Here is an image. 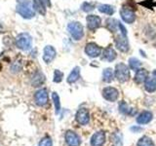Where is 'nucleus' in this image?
<instances>
[{
    "label": "nucleus",
    "instance_id": "obj_1",
    "mask_svg": "<svg viewBox=\"0 0 156 146\" xmlns=\"http://www.w3.org/2000/svg\"><path fill=\"white\" fill-rule=\"evenodd\" d=\"M17 12L23 19H32L35 16V11L31 3L27 0H20L17 5Z\"/></svg>",
    "mask_w": 156,
    "mask_h": 146
},
{
    "label": "nucleus",
    "instance_id": "obj_2",
    "mask_svg": "<svg viewBox=\"0 0 156 146\" xmlns=\"http://www.w3.org/2000/svg\"><path fill=\"white\" fill-rule=\"evenodd\" d=\"M114 77L120 83H125L130 78V69L124 62H119L116 64L114 70Z\"/></svg>",
    "mask_w": 156,
    "mask_h": 146
},
{
    "label": "nucleus",
    "instance_id": "obj_3",
    "mask_svg": "<svg viewBox=\"0 0 156 146\" xmlns=\"http://www.w3.org/2000/svg\"><path fill=\"white\" fill-rule=\"evenodd\" d=\"M67 30L70 36L76 41H79L84 36V28L79 22H70L67 24Z\"/></svg>",
    "mask_w": 156,
    "mask_h": 146
},
{
    "label": "nucleus",
    "instance_id": "obj_4",
    "mask_svg": "<svg viewBox=\"0 0 156 146\" xmlns=\"http://www.w3.org/2000/svg\"><path fill=\"white\" fill-rule=\"evenodd\" d=\"M16 45L22 51H27L31 48L32 45V38L27 32L20 33L16 37Z\"/></svg>",
    "mask_w": 156,
    "mask_h": 146
},
{
    "label": "nucleus",
    "instance_id": "obj_5",
    "mask_svg": "<svg viewBox=\"0 0 156 146\" xmlns=\"http://www.w3.org/2000/svg\"><path fill=\"white\" fill-rule=\"evenodd\" d=\"M102 97L109 102H114L119 99V91L114 87H106L102 90Z\"/></svg>",
    "mask_w": 156,
    "mask_h": 146
},
{
    "label": "nucleus",
    "instance_id": "obj_6",
    "mask_svg": "<svg viewBox=\"0 0 156 146\" xmlns=\"http://www.w3.org/2000/svg\"><path fill=\"white\" fill-rule=\"evenodd\" d=\"M102 49L96 44L95 42H89L86 44L85 47V54L90 57H98L101 55Z\"/></svg>",
    "mask_w": 156,
    "mask_h": 146
},
{
    "label": "nucleus",
    "instance_id": "obj_7",
    "mask_svg": "<svg viewBox=\"0 0 156 146\" xmlns=\"http://www.w3.org/2000/svg\"><path fill=\"white\" fill-rule=\"evenodd\" d=\"M121 19L127 23H133L136 21V14L134 10L129 6H123L120 10Z\"/></svg>",
    "mask_w": 156,
    "mask_h": 146
},
{
    "label": "nucleus",
    "instance_id": "obj_8",
    "mask_svg": "<svg viewBox=\"0 0 156 146\" xmlns=\"http://www.w3.org/2000/svg\"><path fill=\"white\" fill-rule=\"evenodd\" d=\"M65 140L67 146H80L81 138L75 131L67 130L65 134Z\"/></svg>",
    "mask_w": 156,
    "mask_h": 146
},
{
    "label": "nucleus",
    "instance_id": "obj_9",
    "mask_svg": "<svg viewBox=\"0 0 156 146\" xmlns=\"http://www.w3.org/2000/svg\"><path fill=\"white\" fill-rule=\"evenodd\" d=\"M75 119L77 121L78 124H80L82 126H85L88 125L90 121V113H89V110L87 108H79L78 111L76 112V115H75Z\"/></svg>",
    "mask_w": 156,
    "mask_h": 146
},
{
    "label": "nucleus",
    "instance_id": "obj_10",
    "mask_svg": "<svg viewBox=\"0 0 156 146\" xmlns=\"http://www.w3.org/2000/svg\"><path fill=\"white\" fill-rule=\"evenodd\" d=\"M34 100H35V103L38 106H45L49 100L48 91L46 89L38 90L34 95Z\"/></svg>",
    "mask_w": 156,
    "mask_h": 146
},
{
    "label": "nucleus",
    "instance_id": "obj_11",
    "mask_svg": "<svg viewBox=\"0 0 156 146\" xmlns=\"http://www.w3.org/2000/svg\"><path fill=\"white\" fill-rule=\"evenodd\" d=\"M87 27L89 30L94 31L101 26V19L97 15H89L86 18Z\"/></svg>",
    "mask_w": 156,
    "mask_h": 146
},
{
    "label": "nucleus",
    "instance_id": "obj_12",
    "mask_svg": "<svg viewBox=\"0 0 156 146\" xmlns=\"http://www.w3.org/2000/svg\"><path fill=\"white\" fill-rule=\"evenodd\" d=\"M57 56L56 49L51 45H47L43 51V61L46 63H51Z\"/></svg>",
    "mask_w": 156,
    "mask_h": 146
},
{
    "label": "nucleus",
    "instance_id": "obj_13",
    "mask_svg": "<svg viewBox=\"0 0 156 146\" xmlns=\"http://www.w3.org/2000/svg\"><path fill=\"white\" fill-rule=\"evenodd\" d=\"M115 46L122 53H127L130 49L128 39H127V37L122 36L121 34L115 38Z\"/></svg>",
    "mask_w": 156,
    "mask_h": 146
},
{
    "label": "nucleus",
    "instance_id": "obj_14",
    "mask_svg": "<svg viewBox=\"0 0 156 146\" xmlns=\"http://www.w3.org/2000/svg\"><path fill=\"white\" fill-rule=\"evenodd\" d=\"M91 146H104L105 142V133L104 130H100L93 134L91 137Z\"/></svg>",
    "mask_w": 156,
    "mask_h": 146
},
{
    "label": "nucleus",
    "instance_id": "obj_15",
    "mask_svg": "<svg viewBox=\"0 0 156 146\" xmlns=\"http://www.w3.org/2000/svg\"><path fill=\"white\" fill-rule=\"evenodd\" d=\"M116 57H117V54L111 46H108L105 49H104V51L101 53V60L108 61V62L113 61L116 58Z\"/></svg>",
    "mask_w": 156,
    "mask_h": 146
},
{
    "label": "nucleus",
    "instance_id": "obj_16",
    "mask_svg": "<svg viewBox=\"0 0 156 146\" xmlns=\"http://www.w3.org/2000/svg\"><path fill=\"white\" fill-rule=\"evenodd\" d=\"M153 118V115L150 111L148 110H144L141 113H140V115L136 117V123L140 125H146L151 122Z\"/></svg>",
    "mask_w": 156,
    "mask_h": 146
},
{
    "label": "nucleus",
    "instance_id": "obj_17",
    "mask_svg": "<svg viewBox=\"0 0 156 146\" xmlns=\"http://www.w3.org/2000/svg\"><path fill=\"white\" fill-rule=\"evenodd\" d=\"M147 77H148V72L145 69H144V68H139V69L136 71L134 81L136 83V84H143V83H144V81L146 80Z\"/></svg>",
    "mask_w": 156,
    "mask_h": 146
},
{
    "label": "nucleus",
    "instance_id": "obj_18",
    "mask_svg": "<svg viewBox=\"0 0 156 146\" xmlns=\"http://www.w3.org/2000/svg\"><path fill=\"white\" fill-rule=\"evenodd\" d=\"M44 81H45V76L44 74L41 72V71H37L35 72L34 74L31 76V79H30V82H31V85L33 87H39L40 85H42Z\"/></svg>",
    "mask_w": 156,
    "mask_h": 146
},
{
    "label": "nucleus",
    "instance_id": "obj_19",
    "mask_svg": "<svg viewBox=\"0 0 156 146\" xmlns=\"http://www.w3.org/2000/svg\"><path fill=\"white\" fill-rule=\"evenodd\" d=\"M118 108L119 111L121 112L122 114H125V115H129V116H133L136 114V110L135 108H131V107L127 104V102L125 101H120L119 102V105H118Z\"/></svg>",
    "mask_w": 156,
    "mask_h": 146
},
{
    "label": "nucleus",
    "instance_id": "obj_20",
    "mask_svg": "<svg viewBox=\"0 0 156 146\" xmlns=\"http://www.w3.org/2000/svg\"><path fill=\"white\" fill-rule=\"evenodd\" d=\"M45 3L43 2V0H32V7L34 11L38 12L42 16H45L46 14V6Z\"/></svg>",
    "mask_w": 156,
    "mask_h": 146
},
{
    "label": "nucleus",
    "instance_id": "obj_21",
    "mask_svg": "<svg viewBox=\"0 0 156 146\" xmlns=\"http://www.w3.org/2000/svg\"><path fill=\"white\" fill-rule=\"evenodd\" d=\"M144 84L145 91L149 92V94L154 92L156 91V81L154 79V77H147Z\"/></svg>",
    "mask_w": 156,
    "mask_h": 146
},
{
    "label": "nucleus",
    "instance_id": "obj_22",
    "mask_svg": "<svg viewBox=\"0 0 156 146\" xmlns=\"http://www.w3.org/2000/svg\"><path fill=\"white\" fill-rule=\"evenodd\" d=\"M79 78H80V67L75 66L72 69V71L69 73V75H68L66 81H67L68 84H73V83H75L78 79H79Z\"/></svg>",
    "mask_w": 156,
    "mask_h": 146
},
{
    "label": "nucleus",
    "instance_id": "obj_23",
    "mask_svg": "<svg viewBox=\"0 0 156 146\" xmlns=\"http://www.w3.org/2000/svg\"><path fill=\"white\" fill-rule=\"evenodd\" d=\"M98 9H99V11L101 13L108 15V16H112L115 12V8L113 6H111V5H108V4H101L98 7Z\"/></svg>",
    "mask_w": 156,
    "mask_h": 146
},
{
    "label": "nucleus",
    "instance_id": "obj_24",
    "mask_svg": "<svg viewBox=\"0 0 156 146\" xmlns=\"http://www.w3.org/2000/svg\"><path fill=\"white\" fill-rule=\"evenodd\" d=\"M114 79V73L111 68H105L102 71V81L105 83H110Z\"/></svg>",
    "mask_w": 156,
    "mask_h": 146
},
{
    "label": "nucleus",
    "instance_id": "obj_25",
    "mask_svg": "<svg viewBox=\"0 0 156 146\" xmlns=\"http://www.w3.org/2000/svg\"><path fill=\"white\" fill-rule=\"evenodd\" d=\"M118 23H119L118 21H116L115 19H111V18L107 19L106 21H105L106 27L108 28L110 31H112V32L117 31V29H118Z\"/></svg>",
    "mask_w": 156,
    "mask_h": 146
},
{
    "label": "nucleus",
    "instance_id": "obj_26",
    "mask_svg": "<svg viewBox=\"0 0 156 146\" xmlns=\"http://www.w3.org/2000/svg\"><path fill=\"white\" fill-rule=\"evenodd\" d=\"M128 62H129V67L131 68L132 70H135V71H136V70H138L139 68H140V66H141V62H140V61L139 60V58L135 57H130Z\"/></svg>",
    "mask_w": 156,
    "mask_h": 146
},
{
    "label": "nucleus",
    "instance_id": "obj_27",
    "mask_svg": "<svg viewBox=\"0 0 156 146\" xmlns=\"http://www.w3.org/2000/svg\"><path fill=\"white\" fill-rule=\"evenodd\" d=\"M136 146H154V143L150 137L144 135L139 139L138 143H136Z\"/></svg>",
    "mask_w": 156,
    "mask_h": 146
},
{
    "label": "nucleus",
    "instance_id": "obj_28",
    "mask_svg": "<svg viewBox=\"0 0 156 146\" xmlns=\"http://www.w3.org/2000/svg\"><path fill=\"white\" fill-rule=\"evenodd\" d=\"M52 99L54 105H55V110H56V114H58L61 111V101H60V96L57 94L56 92H54L52 94Z\"/></svg>",
    "mask_w": 156,
    "mask_h": 146
},
{
    "label": "nucleus",
    "instance_id": "obj_29",
    "mask_svg": "<svg viewBox=\"0 0 156 146\" xmlns=\"http://www.w3.org/2000/svg\"><path fill=\"white\" fill-rule=\"evenodd\" d=\"M94 9H95V5L94 3H91V2H84L81 6V10L83 12H86V13L92 12Z\"/></svg>",
    "mask_w": 156,
    "mask_h": 146
},
{
    "label": "nucleus",
    "instance_id": "obj_30",
    "mask_svg": "<svg viewBox=\"0 0 156 146\" xmlns=\"http://www.w3.org/2000/svg\"><path fill=\"white\" fill-rule=\"evenodd\" d=\"M62 78H63V73L58 70V69H56L54 71V79L53 81L55 83H61L62 81Z\"/></svg>",
    "mask_w": 156,
    "mask_h": 146
},
{
    "label": "nucleus",
    "instance_id": "obj_31",
    "mask_svg": "<svg viewBox=\"0 0 156 146\" xmlns=\"http://www.w3.org/2000/svg\"><path fill=\"white\" fill-rule=\"evenodd\" d=\"M52 145H53L52 139H51V137H49V136L43 137L40 140V142L38 143V146H52Z\"/></svg>",
    "mask_w": 156,
    "mask_h": 146
},
{
    "label": "nucleus",
    "instance_id": "obj_32",
    "mask_svg": "<svg viewBox=\"0 0 156 146\" xmlns=\"http://www.w3.org/2000/svg\"><path fill=\"white\" fill-rule=\"evenodd\" d=\"M22 70V63L20 61H15L11 65V71L13 73H18Z\"/></svg>",
    "mask_w": 156,
    "mask_h": 146
},
{
    "label": "nucleus",
    "instance_id": "obj_33",
    "mask_svg": "<svg viewBox=\"0 0 156 146\" xmlns=\"http://www.w3.org/2000/svg\"><path fill=\"white\" fill-rule=\"evenodd\" d=\"M118 29H119V31H120V34L122 36H124V37H127V29L125 28V26L122 24L120 22L118 23Z\"/></svg>",
    "mask_w": 156,
    "mask_h": 146
},
{
    "label": "nucleus",
    "instance_id": "obj_34",
    "mask_svg": "<svg viewBox=\"0 0 156 146\" xmlns=\"http://www.w3.org/2000/svg\"><path fill=\"white\" fill-rule=\"evenodd\" d=\"M43 2L45 3L48 7H50V6H51V0H43Z\"/></svg>",
    "mask_w": 156,
    "mask_h": 146
},
{
    "label": "nucleus",
    "instance_id": "obj_35",
    "mask_svg": "<svg viewBox=\"0 0 156 146\" xmlns=\"http://www.w3.org/2000/svg\"><path fill=\"white\" fill-rule=\"evenodd\" d=\"M131 130H140L141 129L140 128H138V127H136V128H135V127H133V128H131Z\"/></svg>",
    "mask_w": 156,
    "mask_h": 146
},
{
    "label": "nucleus",
    "instance_id": "obj_36",
    "mask_svg": "<svg viewBox=\"0 0 156 146\" xmlns=\"http://www.w3.org/2000/svg\"><path fill=\"white\" fill-rule=\"evenodd\" d=\"M152 75H153L154 79H155V81H156V70H154V71L152 72Z\"/></svg>",
    "mask_w": 156,
    "mask_h": 146
},
{
    "label": "nucleus",
    "instance_id": "obj_37",
    "mask_svg": "<svg viewBox=\"0 0 156 146\" xmlns=\"http://www.w3.org/2000/svg\"><path fill=\"white\" fill-rule=\"evenodd\" d=\"M1 30H3V26H2L1 23H0V31H1Z\"/></svg>",
    "mask_w": 156,
    "mask_h": 146
}]
</instances>
